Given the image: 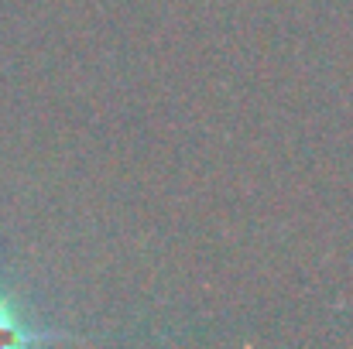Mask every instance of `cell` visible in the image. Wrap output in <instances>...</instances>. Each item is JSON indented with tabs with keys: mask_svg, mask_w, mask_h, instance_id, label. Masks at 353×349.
Returning <instances> with one entry per match:
<instances>
[{
	"mask_svg": "<svg viewBox=\"0 0 353 349\" xmlns=\"http://www.w3.org/2000/svg\"><path fill=\"white\" fill-rule=\"evenodd\" d=\"M38 343H83V336H69L38 322L24 298L0 284V346H38Z\"/></svg>",
	"mask_w": 353,
	"mask_h": 349,
	"instance_id": "6da1fadb",
	"label": "cell"
}]
</instances>
